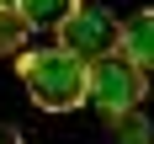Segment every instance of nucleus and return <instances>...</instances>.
I'll use <instances>...</instances> for the list:
<instances>
[{"mask_svg": "<svg viewBox=\"0 0 154 144\" xmlns=\"http://www.w3.org/2000/svg\"><path fill=\"white\" fill-rule=\"evenodd\" d=\"M16 11L32 21V32H37V27L64 32V27H69L80 11H85V0H16Z\"/></svg>", "mask_w": 154, "mask_h": 144, "instance_id": "39448f33", "label": "nucleus"}, {"mask_svg": "<svg viewBox=\"0 0 154 144\" xmlns=\"http://www.w3.org/2000/svg\"><path fill=\"white\" fill-rule=\"evenodd\" d=\"M149 96V75H143L133 59H101L91 64V107L106 112V117H122V112H138V101Z\"/></svg>", "mask_w": 154, "mask_h": 144, "instance_id": "f03ea898", "label": "nucleus"}, {"mask_svg": "<svg viewBox=\"0 0 154 144\" xmlns=\"http://www.w3.org/2000/svg\"><path fill=\"white\" fill-rule=\"evenodd\" d=\"M0 5H16V0H0Z\"/></svg>", "mask_w": 154, "mask_h": 144, "instance_id": "1a4fd4ad", "label": "nucleus"}, {"mask_svg": "<svg viewBox=\"0 0 154 144\" xmlns=\"http://www.w3.org/2000/svg\"><path fill=\"white\" fill-rule=\"evenodd\" d=\"M122 59H133L143 75L154 69V5H143V11L128 16V27H122Z\"/></svg>", "mask_w": 154, "mask_h": 144, "instance_id": "20e7f679", "label": "nucleus"}, {"mask_svg": "<svg viewBox=\"0 0 154 144\" xmlns=\"http://www.w3.org/2000/svg\"><path fill=\"white\" fill-rule=\"evenodd\" d=\"M122 16L112 11V5H85V11L59 32V43L69 53H80L85 64H101V59H117L122 53Z\"/></svg>", "mask_w": 154, "mask_h": 144, "instance_id": "7ed1b4c3", "label": "nucleus"}, {"mask_svg": "<svg viewBox=\"0 0 154 144\" xmlns=\"http://www.w3.org/2000/svg\"><path fill=\"white\" fill-rule=\"evenodd\" d=\"M27 37H32V21L16 5H0V59H21L27 53Z\"/></svg>", "mask_w": 154, "mask_h": 144, "instance_id": "423d86ee", "label": "nucleus"}, {"mask_svg": "<svg viewBox=\"0 0 154 144\" xmlns=\"http://www.w3.org/2000/svg\"><path fill=\"white\" fill-rule=\"evenodd\" d=\"M21 85L43 112H75L91 101V64L80 53H69L64 43L27 48L21 53Z\"/></svg>", "mask_w": 154, "mask_h": 144, "instance_id": "f257e3e1", "label": "nucleus"}, {"mask_svg": "<svg viewBox=\"0 0 154 144\" xmlns=\"http://www.w3.org/2000/svg\"><path fill=\"white\" fill-rule=\"evenodd\" d=\"M0 144H21V128H16V123H0Z\"/></svg>", "mask_w": 154, "mask_h": 144, "instance_id": "6e6552de", "label": "nucleus"}, {"mask_svg": "<svg viewBox=\"0 0 154 144\" xmlns=\"http://www.w3.org/2000/svg\"><path fill=\"white\" fill-rule=\"evenodd\" d=\"M112 139L117 144H154V128L143 112H122V117H112Z\"/></svg>", "mask_w": 154, "mask_h": 144, "instance_id": "0eeeda50", "label": "nucleus"}]
</instances>
